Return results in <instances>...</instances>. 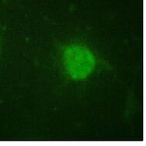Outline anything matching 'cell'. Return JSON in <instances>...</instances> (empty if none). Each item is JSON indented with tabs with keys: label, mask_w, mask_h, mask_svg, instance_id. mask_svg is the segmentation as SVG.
<instances>
[{
	"label": "cell",
	"mask_w": 146,
	"mask_h": 146,
	"mask_svg": "<svg viewBox=\"0 0 146 146\" xmlns=\"http://www.w3.org/2000/svg\"><path fill=\"white\" fill-rule=\"evenodd\" d=\"M66 69L72 78L83 80L90 74L95 67V58L87 48L82 46H70L64 52Z\"/></svg>",
	"instance_id": "cell-1"
}]
</instances>
